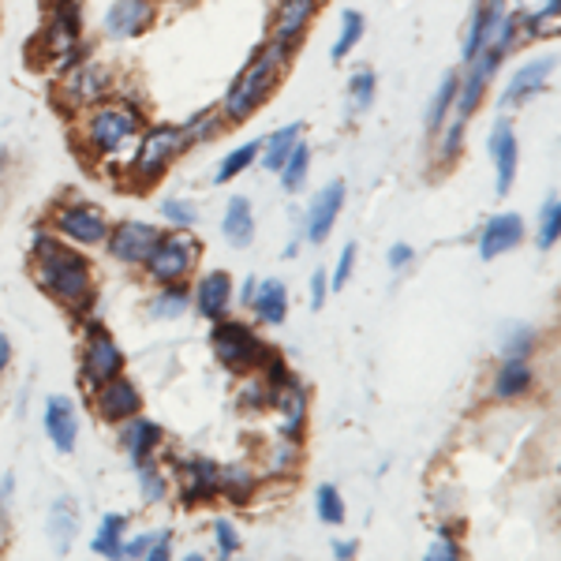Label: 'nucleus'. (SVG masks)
<instances>
[{
	"label": "nucleus",
	"mask_w": 561,
	"mask_h": 561,
	"mask_svg": "<svg viewBox=\"0 0 561 561\" xmlns=\"http://www.w3.org/2000/svg\"><path fill=\"white\" fill-rule=\"evenodd\" d=\"M198 259H203V243H198V237L192 229H176V232H161L158 243L150 248L147 262H142V270H147V277L153 285H169V280L192 277Z\"/></svg>",
	"instance_id": "obj_7"
},
{
	"label": "nucleus",
	"mask_w": 561,
	"mask_h": 561,
	"mask_svg": "<svg viewBox=\"0 0 561 561\" xmlns=\"http://www.w3.org/2000/svg\"><path fill=\"white\" fill-rule=\"evenodd\" d=\"M150 539H153V531H150V536H135V539H128V536H124L121 558H147V547H150Z\"/></svg>",
	"instance_id": "obj_54"
},
{
	"label": "nucleus",
	"mask_w": 561,
	"mask_h": 561,
	"mask_svg": "<svg viewBox=\"0 0 561 561\" xmlns=\"http://www.w3.org/2000/svg\"><path fill=\"white\" fill-rule=\"evenodd\" d=\"M345 206V180H330L319 195L311 198L307 206V217H304V240L307 243H325L337 225V214Z\"/></svg>",
	"instance_id": "obj_16"
},
{
	"label": "nucleus",
	"mask_w": 561,
	"mask_h": 561,
	"mask_svg": "<svg viewBox=\"0 0 561 561\" xmlns=\"http://www.w3.org/2000/svg\"><path fill=\"white\" fill-rule=\"evenodd\" d=\"M356 554H359V542L356 539H333V558L348 561V558H356Z\"/></svg>",
	"instance_id": "obj_56"
},
{
	"label": "nucleus",
	"mask_w": 561,
	"mask_h": 561,
	"mask_svg": "<svg viewBox=\"0 0 561 561\" xmlns=\"http://www.w3.org/2000/svg\"><path fill=\"white\" fill-rule=\"evenodd\" d=\"M42 423H45V434L49 442L60 449V454H71L76 449V438H79V412H76V401L65 393H53L42 409Z\"/></svg>",
	"instance_id": "obj_19"
},
{
	"label": "nucleus",
	"mask_w": 561,
	"mask_h": 561,
	"mask_svg": "<svg viewBox=\"0 0 561 561\" xmlns=\"http://www.w3.org/2000/svg\"><path fill=\"white\" fill-rule=\"evenodd\" d=\"M322 0H277L274 15H270V42L285 45L288 53H296L311 31V23L319 20Z\"/></svg>",
	"instance_id": "obj_12"
},
{
	"label": "nucleus",
	"mask_w": 561,
	"mask_h": 561,
	"mask_svg": "<svg viewBox=\"0 0 561 561\" xmlns=\"http://www.w3.org/2000/svg\"><path fill=\"white\" fill-rule=\"evenodd\" d=\"M49 539H53V547L57 550H68L71 542H76L79 536V510H76V502L71 497H57L53 502V510H49Z\"/></svg>",
	"instance_id": "obj_32"
},
{
	"label": "nucleus",
	"mask_w": 561,
	"mask_h": 561,
	"mask_svg": "<svg viewBox=\"0 0 561 561\" xmlns=\"http://www.w3.org/2000/svg\"><path fill=\"white\" fill-rule=\"evenodd\" d=\"M531 386H536V370H531L528 359H505L491 378V393L497 401H517Z\"/></svg>",
	"instance_id": "obj_26"
},
{
	"label": "nucleus",
	"mask_w": 561,
	"mask_h": 561,
	"mask_svg": "<svg viewBox=\"0 0 561 561\" xmlns=\"http://www.w3.org/2000/svg\"><path fill=\"white\" fill-rule=\"evenodd\" d=\"M49 4H53V0H49Z\"/></svg>",
	"instance_id": "obj_61"
},
{
	"label": "nucleus",
	"mask_w": 561,
	"mask_h": 561,
	"mask_svg": "<svg viewBox=\"0 0 561 561\" xmlns=\"http://www.w3.org/2000/svg\"><path fill=\"white\" fill-rule=\"evenodd\" d=\"M124 370V348L116 345V337L98 322H87V337H83V352H79V375L83 382L94 389L108 382L113 375Z\"/></svg>",
	"instance_id": "obj_9"
},
{
	"label": "nucleus",
	"mask_w": 561,
	"mask_h": 561,
	"mask_svg": "<svg viewBox=\"0 0 561 561\" xmlns=\"http://www.w3.org/2000/svg\"><path fill=\"white\" fill-rule=\"evenodd\" d=\"M558 237H561V203H558V195L550 192L547 203H542V210H539L536 243H539L542 251H554L558 248Z\"/></svg>",
	"instance_id": "obj_39"
},
{
	"label": "nucleus",
	"mask_w": 561,
	"mask_h": 561,
	"mask_svg": "<svg viewBox=\"0 0 561 561\" xmlns=\"http://www.w3.org/2000/svg\"><path fill=\"white\" fill-rule=\"evenodd\" d=\"M314 513H319L322 524H345V497L333 483H322L314 491Z\"/></svg>",
	"instance_id": "obj_44"
},
{
	"label": "nucleus",
	"mask_w": 561,
	"mask_h": 561,
	"mask_svg": "<svg viewBox=\"0 0 561 561\" xmlns=\"http://www.w3.org/2000/svg\"><path fill=\"white\" fill-rule=\"evenodd\" d=\"M524 240V217L520 214H494L479 232V259H502L505 251L520 248Z\"/></svg>",
	"instance_id": "obj_21"
},
{
	"label": "nucleus",
	"mask_w": 561,
	"mask_h": 561,
	"mask_svg": "<svg viewBox=\"0 0 561 561\" xmlns=\"http://www.w3.org/2000/svg\"><path fill=\"white\" fill-rule=\"evenodd\" d=\"M139 494L147 505H161L169 497V479L158 465H153V460L139 465Z\"/></svg>",
	"instance_id": "obj_41"
},
{
	"label": "nucleus",
	"mask_w": 561,
	"mask_h": 561,
	"mask_svg": "<svg viewBox=\"0 0 561 561\" xmlns=\"http://www.w3.org/2000/svg\"><path fill=\"white\" fill-rule=\"evenodd\" d=\"M214 542H217V554L232 558L240 550V531L232 520H214Z\"/></svg>",
	"instance_id": "obj_49"
},
{
	"label": "nucleus",
	"mask_w": 561,
	"mask_h": 561,
	"mask_svg": "<svg viewBox=\"0 0 561 561\" xmlns=\"http://www.w3.org/2000/svg\"><path fill=\"white\" fill-rule=\"evenodd\" d=\"M42 57L57 65V76L71 65H79V60H87L83 12H79L76 0H53L49 4V20H45L42 31Z\"/></svg>",
	"instance_id": "obj_5"
},
{
	"label": "nucleus",
	"mask_w": 561,
	"mask_h": 561,
	"mask_svg": "<svg viewBox=\"0 0 561 561\" xmlns=\"http://www.w3.org/2000/svg\"><path fill=\"white\" fill-rule=\"evenodd\" d=\"M8 165H12V153H8L4 147H0V180L8 176Z\"/></svg>",
	"instance_id": "obj_59"
},
{
	"label": "nucleus",
	"mask_w": 561,
	"mask_h": 561,
	"mask_svg": "<svg viewBox=\"0 0 561 561\" xmlns=\"http://www.w3.org/2000/svg\"><path fill=\"white\" fill-rule=\"evenodd\" d=\"M288 60H293V53H288L285 45H277V42L259 45L255 57L243 65L240 76L232 79V87L225 90L221 105H217L221 108V121L248 124L251 116L270 102V94L280 87V79H285V71H288Z\"/></svg>",
	"instance_id": "obj_2"
},
{
	"label": "nucleus",
	"mask_w": 561,
	"mask_h": 561,
	"mask_svg": "<svg viewBox=\"0 0 561 561\" xmlns=\"http://www.w3.org/2000/svg\"><path fill=\"white\" fill-rule=\"evenodd\" d=\"M304 139V124H285V128H277L274 135H266L262 139V169H270V173H280V165H285V158L296 150V142Z\"/></svg>",
	"instance_id": "obj_30"
},
{
	"label": "nucleus",
	"mask_w": 561,
	"mask_h": 561,
	"mask_svg": "<svg viewBox=\"0 0 561 561\" xmlns=\"http://www.w3.org/2000/svg\"><path fill=\"white\" fill-rule=\"evenodd\" d=\"M554 68H558V57L550 53V57H536L513 71L510 87H505V94H502L505 113H510V108H520L524 102H531L536 94H542V90L550 87V79H554Z\"/></svg>",
	"instance_id": "obj_17"
},
{
	"label": "nucleus",
	"mask_w": 561,
	"mask_h": 561,
	"mask_svg": "<svg viewBox=\"0 0 561 561\" xmlns=\"http://www.w3.org/2000/svg\"><path fill=\"white\" fill-rule=\"evenodd\" d=\"M255 468L248 465H225L217 468V494L229 497L232 505H248L251 494H255Z\"/></svg>",
	"instance_id": "obj_31"
},
{
	"label": "nucleus",
	"mask_w": 561,
	"mask_h": 561,
	"mask_svg": "<svg viewBox=\"0 0 561 561\" xmlns=\"http://www.w3.org/2000/svg\"><path fill=\"white\" fill-rule=\"evenodd\" d=\"M412 259H415L412 243H393V248H389V255H386V262H389V270H393V274L409 270V266H412Z\"/></svg>",
	"instance_id": "obj_53"
},
{
	"label": "nucleus",
	"mask_w": 561,
	"mask_h": 561,
	"mask_svg": "<svg viewBox=\"0 0 561 561\" xmlns=\"http://www.w3.org/2000/svg\"><path fill=\"white\" fill-rule=\"evenodd\" d=\"M49 229L57 232L60 240L76 243V248H98L108 237V221L98 206L90 203H60L57 210L49 214Z\"/></svg>",
	"instance_id": "obj_10"
},
{
	"label": "nucleus",
	"mask_w": 561,
	"mask_h": 561,
	"mask_svg": "<svg viewBox=\"0 0 561 561\" xmlns=\"http://www.w3.org/2000/svg\"><path fill=\"white\" fill-rule=\"evenodd\" d=\"M121 446L128 449V457H131V465L139 468V465H147V460L158 454L161 449V427L153 420H142V412L139 415H131V420H124L121 423Z\"/></svg>",
	"instance_id": "obj_23"
},
{
	"label": "nucleus",
	"mask_w": 561,
	"mask_h": 561,
	"mask_svg": "<svg viewBox=\"0 0 561 561\" xmlns=\"http://www.w3.org/2000/svg\"><path fill=\"white\" fill-rule=\"evenodd\" d=\"M517 20H520L524 38H536V42L558 38V31H561V0H542V4L520 12Z\"/></svg>",
	"instance_id": "obj_28"
},
{
	"label": "nucleus",
	"mask_w": 561,
	"mask_h": 561,
	"mask_svg": "<svg viewBox=\"0 0 561 561\" xmlns=\"http://www.w3.org/2000/svg\"><path fill=\"white\" fill-rule=\"evenodd\" d=\"M240 409H243V412H262V409H270V386H266V378L251 375L248 382L240 386Z\"/></svg>",
	"instance_id": "obj_46"
},
{
	"label": "nucleus",
	"mask_w": 561,
	"mask_h": 561,
	"mask_svg": "<svg viewBox=\"0 0 561 561\" xmlns=\"http://www.w3.org/2000/svg\"><path fill=\"white\" fill-rule=\"evenodd\" d=\"M457 83H460V76H457V71H449V76L438 83V90H434V98H431V105H427V116H423V124H427V135H434V131L442 128V124L449 121V113H454V102H457Z\"/></svg>",
	"instance_id": "obj_34"
},
{
	"label": "nucleus",
	"mask_w": 561,
	"mask_h": 561,
	"mask_svg": "<svg viewBox=\"0 0 561 561\" xmlns=\"http://www.w3.org/2000/svg\"><path fill=\"white\" fill-rule=\"evenodd\" d=\"M12 494H15V476L8 472L4 479H0V520H4V513L12 510Z\"/></svg>",
	"instance_id": "obj_55"
},
{
	"label": "nucleus",
	"mask_w": 561,
	"mask_h": 561,
	"mask_svg": "<svg viewBox=\"0 0 561 561\" xmlns=\"http://www.w3.org/2000/svg\"><path fill=\"white\" fill-rule=\"evenodd\" d=\"M539 345V333L531 330V325H513V330H505L502 337V356L505 359H528L531 352Z\"/></svg>",
	"instance_id": "obj_42"
},
{
	"label": "nucleus",
	"mask_w": 561,
	"mask_h": 561,
	"mask_svg": "<svg viewBox=\"0 0 561 561\" xmlns=\"http://www.w3.org/2000/svg\"><path fill=\"white\" fill-rule=\"evenodd\" d=\"M486 150H491V161H494V187H497V195H510L513 180H517V165H520V147H517V128H513L505 116L491 128Z\"/></svg>",
	"instance_id": "obj_18"
},
{
	"label": "nucleus",
	"mask_w": 561,
	"mask_h": 561,
	"mask_svg": "<svg viewBox=\"0 0 561 561\" xmlns=\"http://www.w3.org/2000/svg\"><path fill=\"white\" fill-rule=\"evenodd\" d=\"M161 217H165L169 225H176V229H195L198 225V210L187 198H165V203H161Z\"/></svg>",
	"instance_id": "obj_47"
},
{
	"label": "nucleus",
	"mask_w": 561,
	"mask_h": 561,
	"mask_svg": "<svg viewBox=\"0 0 561 561\" xmlns=\"http://www.w3.org/2000/svg\"><path fill=\"white\" fill-rule=\"evenodd\" d=\"M255 285H259L255 277H248V280H243V285H240V304H243V307H251V296H255Z\"/></svg>",
	"instance_id": "obj_58"
},
{
	"label": "nucleus",
	"mask_w": 561,
	"mask_h": 561,
	"mask_svg": "<svg viewBox=\"0 0 561 561\" xmlns=\"http://www.w3.org/2000/svg\"><path fill=\"white\" fill-rule=\"evenodd\" d=\"M356 255H359L356 243H345V251H341V259H337V270L330 274V293H341L352 280V274H356Z\"/></svg>",
	"instance_id": "obj_48"
},
{
	"label": "nucleus",
	"mask_w": 561,
	"mask_h": 561,
	"mask_svg": "<svg viewBox=\"0 0 561 561\" xmlns=\"http://www.w3.org/2000/svg\"><path fill=\"white\" fill-rule=\"evenodd\" d=\"M124 536H128V517H124V513H105L90 547H94L98 558H121Z\"/></svg>",
	"instance_id": "obj_33"
},
{
	"label": "nucleus",
	"mask_w": 561,
	"mask_h": 561,
	"mask_svg": "<svg viewBox=\"0 0 561 561\" xmlns=\"http://www.w3.org/2000/svg\"><path fill=\"white\" fill-rule=\"evenodd\" d=\"M161 229H153L147 221H121V225H108V259L124 262V266H142L150 255V248L158 243Z\"/></svg>",
	"instance_id": "obj_14"
},
{
	"label": "nucleus",
	"mask_w": 561,
	"mask_h": 561,
	"mask_svg": "<svg viewBox=\"0 0 561 561\" xmlns=\"http://www.w3.org/2000/svg\"><path fill=\"white\" fill-rule=\"evenodd\" d=\"M113 90V71L98 60H79L68 71H60V102L68 113H83V108L105 102Z\"/></svg>",
	"instance_id": "obj_8"
},
{
	"label": "nucleus",
	"mask_w": 561,
	"mask_h": 561,
	"mask_svg": "<svg viewBox=\"0 0 561 561\" xmlns=\"http://www.w3.org/2000/svg\"><path fill=\"white\" fill-rule=\"evenodd\" d=\"M34 280L53 304H60L65 311L83 314L94 304V270L83 251H76L68 240H60L57 232L45 225L34 229Z\"/></svg>",
	"instance_id": "obj_1"
},
{
	"label": "nucleus",
	"mask_w": 561,
	"mask_h": 561,
	"mask_svg": "<svg viewBox=\"0 0 561 561\" xmlns=\"http://www.w3.org/2000/svg\"><path fill=\"white\" fill-rule=\"evenodd\" d=\"M307 173H311V147L300 139L296 142V150L285 158V165H280V184H285V192H300L307 184Z\"/></svg>",
	"instance_id": "obj_38"
},
{
	"label": "nucleus",
	"mask_w": 561,
	"mask_h": 561,
	"mask_svg": "<svg viewBox=\"0 0 561 561\" xmlns=\"http://www.w3.org/2000/svg\"><path fill=\"white\" fill-rule=\"evenodd\" d=\"M460 554H465V550H460V539L457 536H442V531H438V539L427 547V558H434V561H457Z\"/></svg>",
	"instance_id": "obj_50"
},
{
	"label": "nucleus",
	"mask_w": 561,
	"mask_h": 561,
	"mask_svg": "<svg viewBox=\"0 0 561 561\" xmlns=\"http://www.w3.org/2000/svg\"><path fill=\"white\" fill-rule=\"evenodd\" d=\"M153 20H158V4L153 0H113L102 15V31L113 42H128L147 34Z\"/></svg>",
	"instance_id": "obj_13"
},
{
	"label": "nucleus",
	"mask_w": 561,
	"mask_h": 561,
	"mask_svg": "<svg viewBox=\"0 0 561 561\" xmlns=\"http://www.w3.org/2000/svg\"><path fill=\"white\" fill-rule=\"evenodd\" d=\"M465 128H468V121H460L457 113H449V121L434 131V135H442V139H438V161H442V165L457 161L460 147H465Z\"/></svg>",
	"instance_id": "obj_40"
},
{
	"label": "nucleus",
	"mask_w": 561,
	"mask_h": 561,
	"mask_svg": "<svg viewBox=\"0 0 561 561\" xmlns=\"http://www.w3.org/2000/svg\"><path fill=\"white\" fill-rule=\"evenodd\" d=\"M378 94V79L370 68H356L348 79V116H364L370 105H375Z\"/></svg>",
	"instance_id": "obj_37"
},
{
	"label": "nucleus",
	"mask_w": 561,
	"mask_h": 561,
	"mask_svg": "<svg viewBox=\"0 0 561 561\" xmlns=\"http://www.w3.org/2000/svg\"><path fill=\"white\" fill-rule=\"evenodd\" d=\"M364 31H367V23H364V15H359L356 8L341 12V31H337V42H333V49H330L333 65H341V60H345L348 53L356 49L359 42H364Z\"/></svg>",
	"instance_id": "obj_36"
},
{
	"label": "nucleus",
	"mask_w": 561,
	"mask_h": 561,
	"mask_svg": "<svg viewBox=\"0 0 561 561\" xmlns=\"http://www.w3.org/2000/svg\"><path fill=\"white\" fill-rule=\"evenodd\" d=\"M221 237L232 243V248H251L255 240V214H251V203L243 195L229 198L221 217Z\"/></svg>",
	"instance_id": "obj_27"
},
{
	"label": "nucleus",
	"mask_w": 561,
	"mask_h": 561,
	"mask_svg": "<svg viewBox=\"0 0 561 561\" xmlns=\"http://www.w3.org/2000/svg\"><path fill=\"white\" fill-rule=\"evenodd\" d=\"M8 364H12V341H8V333H0V375L8 370Z\"/></svg>",
	"instance_id": "obj_57"
},
{
	"label": "nucleus",
	"mask_w": 561,
	"mask_h": 561,
	"mask_svg": "<svg viewBox=\"0 0 561 561\" xmlns=\"http://www.w3.org/2000/svg\"><path fill=\"white\" fill-rule=\"evenodd\" d=\"M259 150H262V139H251V142H243V147L237 150H229L221 158V165L214 169V184H232L243 169H251L259 161Z\"/></svg>",
	"instance_id": "obj_35"
},
{
	"label": "nucleus",
	"mask_w": 561,
	"mask_h": 561,
	"mask_svg": "<svg viewBox=\"0 0 561 561\" xmlns=\"http://www.w3.org/2000/svg\"><path fill=\"white\" fill-rule=\"evenodd\" d=\"M536 4H542V0H517V15L528 12V8H536Z\"/></svg>",
	"instance_id": "obj_60"
},
{
	"label": "nucleus",
	"mask_w": 561,
	"mask_h": 561,
	"mask_svg": "<svg viewBox=\"0 0 561 561\" xmlns=\"http://www.w3.org/2000/svg\"><path fill=\"white\" fill-rule=\"evenodd\" d=\"M483 38H486V8H483V0H479L472 8V15H468L465 38H460V57H465V65L483 49Z\"/></svg>",
	"instance_id": "obj_43"
},
{
	"label": "nucleus",
	"mask_w": 561,
	"mask_h": 561,
	"mask_svg": "<svg viewBox=\"0 0 561 561\" xmlns=\"http://www.w3.org/2000/svg\"><path fill=\"white\" fill-rule=\"evenodd\" d=\"M325 300H330V274H325V270H314L311 274V311H322Z\"/></svg>",
	"instance_id": "obj_52"
},
{
	"label": "nucleus",
	"mask_w": 561,
	"mask_h": 561,
	"mask_svg": "<svg viewBox=\"0 0 561 561\" xmlns=\"http://www.w3.org/2000/svg\"><path fill=\"white\" fill-rule=\"evenodd\" d=\"M90 404H94L98 420L116 423V427H121L124 420H131V415L142 412V393H139V386H135L131 378L121 370V375H113L108 382L90 389Z\"/></svg>",
	"instance_id": "obj_11"
},
{
	"label": "nucleus",
	"mask_w": 561,
	"mask_h": 561,
	"mask_svg": "<svg viewBox=\"0 0 561 561\" xmlns=\"http://www.w3.org/2000/svg\"><path fill=\"white\" fill-rule=\"evenodd\" d=\"M210 348L217 356V364L237 370V375H251V370L262 367V359L270 356L266 341L259 337L255 330H251L248 322H232L229 314L225 319L214 322V333H210Z\"/></svg>",
	"instance_id": "obj_6"
},
{
	"label": "nucleus",
	"mask_w": 561,
	"mask_h": 561,
	"mask_svg": "<svg viewBox=\"0 0 561 561\" xmlns=\"http://www.w3.org/2000/svg\"><path fill=\"white\" fill-rule=\"evenodd\" d=\"M217 468L214 460H184L180 465V505H187V510H195V505H206L217 497Z\"/></svg>",
	"instance_id": "obj_20"
},
{
	"label": "nucleus",
	"mask_w": 561,
	"mask_h": 561,
	"mask_svg": "<svg viewBox=\"0 0 561 561\" xmlns=\"http://www.w3.org/2000/svg\"><path fill=\"white\" fill-rule=\"evenodd\" d=\"M296 465H300V442H293V438H285V434H277V438H270L266 446H262L259 468L266 476H293Z\"/></svg>",
	"instance_id": "obj_29"
},
{
	"label": "nucleus",
	"mask_w": 561,
	"mask_h": 561,
	"mask_svg": "<svg viewBox=\"0 0 561 561\" xmlns=\"http://www.w3.org/2000/svg\"><path fill=\"white\" fill-rule=\"evenodd\" d=\"M187 135H192V142H210L217 139V131L225 128V121H221V108H203V113H195L192 121L184 124Z\"/></svg>",
	"instance_id": "obj_45"
},
{
	"label": "nucleus",
	"mask_w": 561,
	"mask_h": 561,
	"mask_svg": "<svg viewBox=\"0 0 561 561\" xmlns=\"http://www.w3.org/2000/svg\"><path fill=\"white\" fill-rule=\"evenodd\" d=\"M142 128H147V116L139 105L105 98V102L83 108V116H79V147L94 161H116L139 142Z\"/></svg>",
	"instance_id": "obj_3"
},
{
	"label": "nucleus",
	"mask_w": 561,
	"mask_h": 561,
	"mask_svg": "<svg viewBox=\"0 0 561 561\" xmlns=\"http://www.w3.org/2000/svg\"><path fill=\"white\" fill-rule=\"evenodd\" d=\"M307 389L300 378H288V382H280L270 389V409L277 415V434H285V438L293 442H304L307 434Z\"/></svg>",
	"instance_id": "obj_15"
},
{
	"label": "nucleus",
	"mask_w": 561,
	"mask_h": 561,
	"mask_svg": "<svg viewBox=\"0 0 561 561\" xmlns=\"http://www.w3.org/2000/svg\"><path fill=\"white\" fill-rule=\"evenodd\" d=\"M232 277L225 274V270H210L198 285L192 288V304L198 307V314H203L206 322H217L229 314L232 307Z\"/></svg>",
	"instance_id": "obj_22"
},
{
	"label": "nucleus",
	"mask_w": 561,
	"mask_h": 561,
	"mask_svg": "<svg viewBox=\"0 0 561 561\" xmlns=\"http://www.w3.org/2000/svg\"><path fill=\"white\" fill-rule=\"evenodd\" d=\"M251 311L262 325H280L288 319V288L285 280L270 277V280H259L255 285V296H251Z\"/></svg>",
	"instance_id": "obj_25"
},
{
	"label": "nucleus",
	"mask_w": 561,
	"mask_h": 561,
	"mask_svg": "<svg viewBox=\"0 0 561 561\" xmlns=\"http://www.w3.org/2000/svg\"><path fill=\"white\" fill-rule=\"evenodd\" d=\"M165 558H173V531H153V539H150V547H147V561H165Z\"/></svg>",
	"instance_id": "obj_51"
},
{
	"label": "nucleus",
	"mask_w": 561,
	"mask_h": 561,
	"mask_svg": "<svg viewBox=\"0 0 561 561\" xmlns=\"http://www.w3.org/2000/svg\"><path fill=\"white\" fill-rule=\"evenodd\" d=\"M192 307V285L187 280H169V285H158V293L150 296L147 314L153 322H176L187 314Z\"/></svg>",
	"instance_id": "obj_24"
},
{
	"label": "nucleus",
	"mask_w": 561,
	"mask_h": 561,
	"mask_svg": "<svg viewBox=\"0 0 561 561\" xmlns=\"http://www.w3.org/2000/svg\"><path fill=\"white\" fill-rule=\"evenodd\" d=\"M187 147H195V142L184 124H147L139 135V142H135L128 180L135 187L158 184V180L165 176V169L173 165Z\"/></svg>",
	"instance_id": "obj_4"
}]
</instances>
